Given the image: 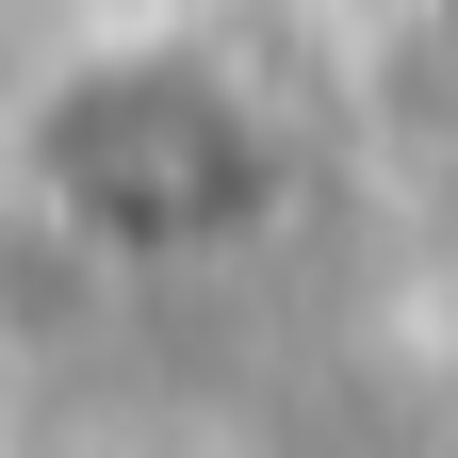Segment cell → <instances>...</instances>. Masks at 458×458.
Listing matches in <instances>:
<instances>
[{
	"mask_svg": "<svg viewBox=\"0 0 458 458\" xmlns=\"http://www.w3.org/2000/svg\"><path fill=\"white\" fill-rule=\"evenodd\" d=\"M33 181H49V213L82 246L164 262V246H229L278 164H262V114L213 66H82L33 114Z\"/></svg>",
	"mask_w": 458,
	"mask_h": 458,
	"instance_id": "1",
	"label": "cell"
}]
</instances>
